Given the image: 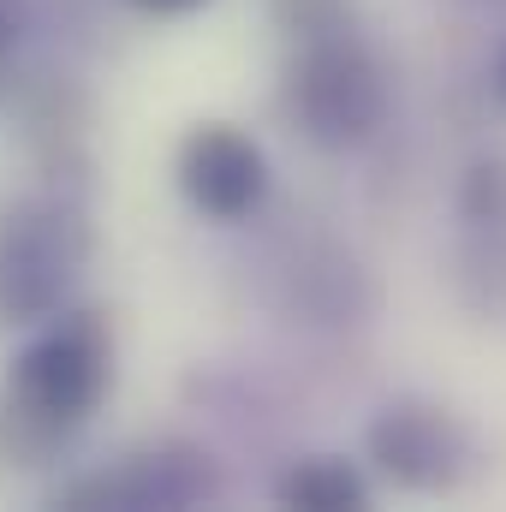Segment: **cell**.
Returning <instances> with one entry per match:
<instances>
[{
  "label": "cell",
  "mask_w": 506,
  "mask_h": 512,
  "mask_svg": "<svg viewBox=\"0 0 506 512\" xmlns=\"http://www.w3.org/2000/svg\"><path fill=\"white\" fill-rule=\"evenodd\" d=\"M96 256V221L72 191H36L0 209V328L60 316Z\"/></svg>",
  "instance_id": "1"
},
{
  "label": "cell",
  "mask_w": 506,
  "mask_h": 512,
  "mask_svg": "<svg viewBox=\"0 0 506 512\" xmlns=\"http://www.w3.org/2000/svg\"><path fill=\"white\" fill-rule=\"evenodd\" d=\"M280 108H286V126L322 155L364 149L387 120V66L364 36H352V24L310 36L286 60Z\"/></svg>",
  "instance_id": "2"
},
{
  "label": "cell",
  "mask_w": 506,
  "mask_h": 512,
  "mask_svg": "<svg viewBox=\"0 0 506 512\" xmlns=\"http://www.w3.org/2000/svg\"><path fill=\"white\" fill-rule=\"evenodd\" d=\"M114 387V334L96 310H60L42 322V334L12 358L6 405L42 423L48 435L72 441Z\"/></svg>",
  "instance_id": "3"
},
{
  "label": "cell",
  "mask_w": 506,
  "mask_h": 512,
  "mask_svg": "<svg viewBox=\"0 0 506 512\" xmlns=\"http://www.w3.org/2000/svg\"><path fill=\"white\" fill-rule=\"evenodd\" d=\"M364 453L381 477L405 495H453L471 471H477V441L471 429L441 405V399H387L370 429H364Z\"/></svg>",
  "instance_id": "4"
},
{
  "label": "cell",
  "mask_w": 506,
  "mask_h": 512,
  "mask_svg": "<svg viewBox=\"0 0 506 512\" xmlns=\"http://www.w3.org/2000/svg\"><path fill=\"white\" fill-rule=\"evenodd\" d=\"M221 495V465L191 447V441H161V447H143L126 453L120 465L108 471H90L78 483H66L54 495V507H203Z\"/></svg>",
  "instance_id": "5"
},
{
  "label": "cell",
  "mask_w": 506,
  "mask_h": 512,
  "mask_svg": "<svg viewBox=\"0 0 506 512\" xmlns=\"http://www.w3.org/2000/svg\"><path fill=\"white\" fill-rule=\"evenodd\" d=\"M173 179L179 197L203 215V221H251L268 203V155L251 131L227 126V120H203L185 131L179 155H173Z\"/></svg>",
  "instance_id": "6"
},
{
  "label": "cell",
  "mask_w": 506,
  "mask_h": 512,
  "mask_svg": "<svg viewBox=\"0 0 506 512\" xmlns=\"http://www.w3.org/2000/svg\"><path fill=\"white\" fill-rule=\"evenodd\" d=\"M274 501L292 512H364L370 507V483H364L358 465H346L334 453H316V459H298L274 483Z\"/></svg>",
  "instance_id": "7"
},
{
  "label": "cell",
  "mask_w": 506,
  "mask_h": 512,
  "mask_svg": "<svg viewBox=\"0 0 506 512\" xmlns=\"http://www.w3.org/2000/svg\"><path fill=\"white\" fill-rule=\"evenodd\" d=\"M453 286L477 316H506V227L459 221L453 239Z\"/></svg>",
  "instance_id": "8"
},
{
  "label": "cell",
  "mask_w": 506,
  "mask_h": 512,
  "mask_svg": "<svg viewBox=\"0 0 506 512\" xmlns=\"http://www.w3.org/2000/svg\"><path fill=\"white\" fill-rule=\"evenodd\" d=\"M459 221L506 227V155H477L459 179Z\"/></svg>",
  "instance_id": "9"
},
{
  "label": "cell",
  "mask_w": 506,
  "mask_h": 512,
  "mask_svg": "<svg viewBox=\"0 0 506 512\" xmlns=\"http://www.w3.org/2000/svg\"><path fill=\"white\" fill-rule=\"evenodd\" d=\"M268 18H274L292 42H310V36L346 30V24H352V0H268Z\"/></svg>",
  "instance_id": "10"
},
{
  "label": "cell",
  "mask_w": 506,
  "mask_h": 512,
  "mask_svg": "<svg viewBox=\"0 0 506 512\" xmlns=\"http://www.w3.org/2000/svg\"><path fill=\"white\" fill-rule=\"evenodd\" d=\"M18 36H24V0H0V78H6V66H12Z\"/></svg>",
  "instance_id": "11"
},
{
  "label": "cell",
  "mask_w": 506,
  "mask_h": 512,
  "mask_svg": "<svg viewBox=\"0 0 506 512\" xmlns=\"http://www.w3.org/2000/svg\"><path fill=\"white\" fill-rule=\"evenodd\" d=\"M131 12H143V18H191V12H203L209 0H126Z\"/></svg>",
  "instance_id": "12"
},
{
  "label": "cell",
  "mask_w": 506,
  "mask_h": 512,
  "mask_svg": "<svg viewBox=\"0 0 506 512\" xmlns=\"http://www.w3.org/2000/svg\"><path fill=\"white\" fill-rule=\"evenodd\" d=\"M495 84H501V102H506V54H501V72H495Z\"/></svg>",
  "instance_id": "13"
},
{
  "label": "cell",
  "mask_w": 506,
  "mask_h": 512,
  "mask_svg": "<svg viewBox=\"0 0 506 512\" xmlns=\"http://www.w3.org/2000/svg\"><path fill=\"white\" fill-rule=\"evenodd\" d=\"M495 6H501V0H495Z\"/></svg>",
  "instance_id": "14"
}]
</instances>
